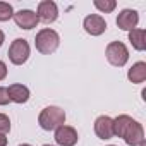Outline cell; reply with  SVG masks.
Wrapping results in <instances>:
<instances>
[{
    "instance_id": "4fadbf2b",
    "label": "cell",
    "mask_w": 146,
    "mask_h": 146,
    "mask_svg": "<svg viewBox=\"0 0 146 146\" xmlns=\"http://www.w3.org/2000/svg\"><path fill=\"white\" fill-rule=\"evenodd\" d=\"M127 79L134 84H141L146 81V62H136L127 70Z\"/></svg>"
},
{
    "instance_id": "5bb4252c",
    "label": "cell",
    "mask_w": 146,
    "mask_h": 146,
    "mask_svg": "<svg viewBox=\"0 0 146 146\" xmlns=\"http://www.w3.org/2000/svg\"><path fill=\"white\" fill-rule=\"evenodd\" d=\"M129 41L134 50L143 52L146 48V31L143 28H136V29L129 31Z\"/></svg>"
},
{
    "instance_id": "277c9868",
    "label": "cell",
    "mask_w": 146,
    "mask_h": 146,
    "mask_svg": "<svg viewBox=\"0 0 146 146\" xmlns=\"http://www.w3.org/2000/svg\"><path fill=\"white\" fill-rule=\"evenodd\" d=\"M29 53H31V48H29V43L24 40V38H17L11 43L9 46V60L14 64V65H23L28 62L29 58Z\"/></svg>"
},
{
    "instance_id": "8fae6325",
    "label": "cell",
    "mask_w": 146,
    "mask_h": 146,
    "mask_svg": "<svg viewBox=\"0 0 146 146\" xmlns=\"http://www.w3.org/2000/svg\"><path fill=\"white\" fill-rule=\"evenodd\" d=\"M129 146H139L144 141V129L137 120H132V124L129 125V129L125 131L124 137H122Z\"/></svg>"
},
{
    "instance_id": "2e32d148",
    "label": "cell",
    "mask_w": 146,
    "mask_h": 146,
    "mask_svg": "<svg viewBox=\"0 0 146 146\" xmlns=\"http://www.w3.org/2000/svg\"><path fill=\"white\" fill-rule=\"evenodd\" d=\"M93 5L100 11V12H105V14H108V12H113L115 11V7H117V2L115 0H95L93 2Z\"/></svg>"
},
{
    "instance_id": "e0dca14e",
    "label": "cell",
    "mask_w": 146,
    "mask_h": 146,
    "mask_svg": "<svg viewBox=\"0 0 146 146\" xmlns=\"http://www.w3.org/2000/svg\"><path fill=\"white\" fill-rule=\"evenodd\" d=\"M14 17V9L7 2H0V23H5Z\"/></svg>"
},
{
    "instance_id": "7402d4cb",
    "label": "cell",
    "mask_w": 146,
    "mask_h": 146,
    "mask_svg": "<svg viewBox=\"0 0 146 146\" xmlns=\"http://www.w3.org/2000/svg\"><path fill=\"white\" fill-rule=\"evenodd\" d=\"M4 41H5V35H4V31L0 29V46L4 45Z\"/></svg>"
},
{
    "instance_id": "52a82bcc",
    "label": "cell",
    "mask_w": 146,
    "mask_h": 146,
    "mask_svg": "<svg viewBox=\"0 0 146 146\" xmlns=\"http://www.w3.org/2000/svg\"><path fill=\"white\" fill-rule=\"evenodd\" d=\"M79 136L78 131L70 125H60L58 129H55V143L58 146H74L78 143Z\"/></svg>"
},
{
    "instance_id": "7a4b0ae2",
    "label": "cell",
    "mask_w": 146,
    "mask_h": 146,
    "mask_svg": "<svg viewBox=\"0 0 146 146\" xmlns=\"http://www.w3.org/2000/svg\"><path fill=\"white\" fill-rule=\"evenodd\" d=\"M60 45V36L55 29L52 28H43L36 33V38H35V46L40 53L43 55H50L53 53Z\"/></svg>"
},
{
    "instance_id": "9c48e42d",
    "label": "cell",
    "mask_w": 146,
    "mask_h": 146,
    "mask_svg": "<svg viewBox=\"0 0 146 146\" xmlns=\"http://www.w3.org/2000/svg\"><path fill=\"white\" fill-rule=\"evenodd\" d=\"M137 23H139V14L134 9H124L117 16V26L122 31H132V29H136Z\"/></svg>"
},
{
    "instance_id": "44dd1931",
    "label": "cell",
    "mask_w": 146,
    "mask_h": 146,
    "mask_svg": "<svg viewBox=\"0 0 146 146\" xmlns=\"http://www.w3.org/2000/svg\"><path fill=\"white\" fill-rule=\"evenodd\" d=\"M0 146H7V137L4 134H0Z\"/></svg>"
},
{
    "instance_id": "5b68a950",
    "label": "cell",
    "mask_w": 146,
    "mask_h": 146,
    "mask_svg": "<svg viewBox=\"0 0 146 146\" xmlns=\"http://www.w3.org/2000/svg\"><path fill=\"white\" fill-rule=\"evenodd\" d=\"M83 28L91 36H100L107 31V21L100 14H90L83 21Z\"/></svg>"
},
{
    "instance_id": "cb8c5ba5",
    "label": "cell",
    "mask_w": 146,
    "mask_h": 146,
    "mask_svg": "<svg viewBox=\"0 0 146 146\" xmlns=\"http://www.w3.org/2000/svg\"><path fill=\"white\" fill-rule=\"evenodd\" d=\"M19 146H31V144H19Z\"/></svg>"
},
{
    "instance_id": "ba28073f",
    "label": "cell",
    "mask_w": 146,
    "mask_h": 146,
    "mask_svg": "<svg viewBox=\"0 0 146 146\" xmlns=\"http://www.w3.org/2000/svg\"><path fill=\"white\" fill-rule=\"evenodd\" d=\"M12 19H14V23H16L21 29H33V28H36L38 23H40L36 12H33V11H29V9H21V11L14 12V17H12Z\"/></svg>"
},
{
    "instance_id": "ffe728a7",
    "label": "cell",
    "mask_w": 146,
    "mask_h": 146,
    "mask_svg": "<svg viewBox=\"0 0 146 146\" xmlns=\"http://www.w3.org/2000/svg\"><path fill=\"white\" fill-rule=\"evenodd\" d=\"M7 78V65L4 60H0V81H4Z\"/></svg>"
},
{
    "instance_id": "7c38bea8",
    "label": "cell",
    "mask_w": 146,
    "mask_h": 146,
    "mask_svg": "<svg viewBox=\"0 0 146 146\" xmlns=\"http://www.w3.org/2000/svg\"><path fill=\"white\" fill-rule=\"evenodd\" d=\"M7 93H9V98L11 102L14 103H26L29 100V88L24 86V84H11L7 88Z\"/></svg>"
},
{
    "instance_id": "d4e9b609",
    "label": "cell",
    "mask_w": 146,
    "mask_h": 146,
    "mask_svg": "<svg viewBox=\"0 0 146 146\" xmlns=\"http://www.w3.org/2000/svg\"><path fill=\"white\" fill-rule=\"evenodd\" d=\"M43 146H53V144H43Z\"/></svg>"
},
{
    "instance_id": "3957f363",
    "label": "cell",
    "mask_w": 146,
    "mask_h": 146,
    "mask_svg": "<svg viewBox=\"0 0 146 146\" xmlns=\"http://www.w3.org/2000/svg\"><path fill=\"white\" fill-rule=\"evenodd\" d=\"M107 60L113 65V67H124L129 60V50L122 41H112L107 45L105 50Z\"/></svg>"
},
{
    "instance_id": "d6986e66",
    "label": "cell",
    "mask_w": 146,
    "mask_h": 146,
    "mask_svg": "<svg viewBox=\"0 0 146 146\" xmlns=\"http://www.w3.org/2000/svg\"><path fill=\"white\" fill-rule=\"evenodd\" d=\"M9 102H11V98H9L7 88L0 86V107H4V105H9Z\"/></svg>"
},
{
    "instance_id": "ac0fdd59",
    "label": "cell",
    "mask_w": 146,
    "mask_h": 146,
    "mask_svg": "<svg viewBox=\"0 0 146 146\" xmlns=\"http://www.w3.org/2000/svg\"><path fill=\"white\" fill-rule=\"evenodd\" d=\"M11 131V119L5 113H0V134H7Z\"/></svg>"
},
{
    "instance_id": "603a6c76",
    "label": "cell",
    "mask_w": 146,
    "mask_h": 146,
    "mask_svg": "<svg viewBox=\"0 0 146 146\" xmlns=\"http://www.w3.org/2000/svg\"><path fill=\"white\" fill-rule=\"evenodd\" d=\"M139 146H146V141H143V143H141V144H139Z\"/></svg>"
},
{
    "instance_id": "9a60e30c",
    "label": "cell",
    "mask_w": 146,
    "mask_h": 146,
    "mask_svg": "<svg viewBox=\"0 0 146 146\" xmlns=\"http://www.w3.org/2000/svg\"><path fill=\"white\" fill-rule=\"evenodd\" d=\"M132 117L129 115H119L113 119V136H119V137H124L125 131L129 129V125L132 124Z\"/></svg>"
},
{
    "instance_id": "30bf717a",
    "label": "cell",
    "mask_w": 146,
    "mask_h": 146,
    "mask_svg": "<svg viewBox=\"0 0 146 146\" xmlns=\"http://www.w3.org/2000/svg\"><path fill=\"white\" fill-rule=\"evenodd\" d=\"M95 134L100 139H112L113 137V119L108 115H100L95 120Z\"/></svg>"
},
{
    "instance_id": "6da1fadb",
    "label": "cell",
    "mask_w": 146,
    "mask_h": 146,
    "mask_svg": "<svg viewBox=\"0 0 146 146\" xmlns=\"http://www.w3.org/2000/svg\"><path fill=\"white\" fill-rule=\"evenodd\" d=\"M38 124L43 131H55L65 124V112L60 107H45L38 115Z\"/></svg>"
},
{
    "instance_id": "484cf974",
    "label": "cell",
    "mask_w": 146,
    "mask_h": 146,
    "mask_svg": "<svg viewBox=\"0 0 146 146\" xmlns=\"http://www.w3.org/2000/svg\"><path fill=\"white\" fill-rule=\"evenodd\" d=\"M108 146H115V144H108Z\"/></svg>"
},
{
    "instance_id": "8992f818",
    "label": "cell",
    "mask_w": 146,
    "mask_h": 146,
    "mask_svg": "<svg viewBox=\"0 0 146 146\" xmlns=\"http://www.w3.org/2000/svg\"><path fill=\"white\" fill-rule=\"evenodd\" d=\"M36 16L41 23H55L57 17H58V7L55 2H52V0H43V2L38 4V11H36Z\"/></svg>"
}]
</instances>
